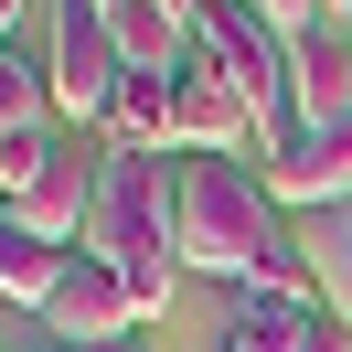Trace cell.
I'll return each mask as SVG.
<instances>
[{
  "mask_svg": "<svg viewBox=\"0 0 352 352\" xmlns=\"http://www.w3.org/2000/svg\"><path fill=\"white\" fill-rule=\"evenodd\" d=\"M182 160H139V150H107V182H96V224H86V245L129 278V299H139V320L150 309H171V288H182Z\"/></svg>",
  "mask_w": 352,
  "mask_h": 352,
  "instance_id": "obj_1",
  "label": "cell"
},
{
  "mask_svg": "<svg viewBox=\"0 0 352 352\" xmlns=\"http://www.w3.org/2000/svg\"><path fill=\"white\" fill-rule=\"evenodd\" d=\"M182 278H235L267 256V235H278V203H267L256 160H214V150H182Z\"/></svg>",
  "mask_w": 352,
  "mask_h": 352,
  "instance_id": "obj_2",
  "label": "cell"
},
{
  "mask_svg": "<svg viewBox=\"0 0 352 352\" xmlns=\"http://www.w3.org/2000/svg\"><path fill=\"white\" fill-rule=\"evenodd\" d=\"M43 75H54V129H107V107H118V86H129V54H118V32H107V11L96 0H54V54H43Z\"/></svg>",
  "mask_w": 352,
  "mask_h": 352,
  "instance_id": "obj_3",
  "label": "cell"
},
{
  "mask_svg": "<svg viewBox=\"0 0 352 352\" xmlns=\"http://www.w3.org/2000/svg\"><path fill=\"white\" fill-rule=\"evenodd\" d=\"M192 65H214L267 139H288V43L245 11V0H214V11L192 22Z\"/></svg>",
  "mask_w": 352,
  "mask_h": 352,
  "instance_id": "obj_4",
  "label": "cell"
},
{
  "mask_svg": "<svg viewBox=\"0 0 352 352\" xmlns=\"http://www.w3.org/2000/svg\"><path fill=\"white\" fill-rule=\"evenodd\" d=\"M96 182H107V139L86 150V129H54V150L32 160V182H11V224L75 256L86 224H96Z\"/></svg>",
  "mask_w": 352,
  "mask_h": 352,
  "instance_id": "obj_5",
  "label": "cell"
},
{
  "mask_svg": "<svg viewBox=\"0 0 352 352\" xmlns=\"http://www.w3.org/2000/svg\"><path fill=\"white\" fill-rule=\"evenodd\" d=\"M267 203L278 214H342L352 203V118H331V129H288L278 150H267Z\"/></svg>",
  "mask_w": 352,
  "mask_h": 352,
  "instance_id": "obj_6",
  "label": "cell"
},
{
  "mask_svg": "<svg viewBox=\"0 0 352 352\" xmlns=\"http://www.w3.org/2000/svg\"><path fill=\"white\" fill-rule=\"evenodd\" d=\"M43 331H54V352L118 342V331H139V299H129V278H118L96 245H75V256H65V288L43 299Z\"/></svg>",
  "mask_w": 352,
  "mask_h": 352,
  "instance_id": "obj_7",
  "label": "cell"
},
{
  "mask_svg": "<svg viewBox=\"0 0 352 352\" xmlns=\"http://www.w3.org/2000/svg\"><path fill=\"white\" fill-rule=\"evenodd\" d=\"M352 118V32H299L288 43V129H331Z\"/></svg>",
  "mask_w": 352,
  "mask_h": 352,
  "instance_id": "obj_8",
  "label": "cell"
},
{
  "mask_svg": "<svg viewBox=\"0 0 352 352\" xmlns=\"http://www.w3.org/2000/svg\"><path fill=\"white\" fill-rule=\"evenodd\" d=\"M107 150H139V160H182V107H171V75H139L129 65V86H118V107H107Z\"/></svg>",
  "mask_w": 352,
  "mask_h": 352,
  "instance_id": "obj_9",
  "label": "cell"
},
{
  "mask_svg": "<svg viewBox=\"0 0 352 352\" xmlns=\"http://www.w3.org/2000/svg\"><path fill=\"white\" fill-rule=\"evenodd\" d=\"M299 342H309V309L267 299V288H235V309L214 331V352H299Z\"/></svg>",
  "mask_w": 352,
  "mask_h": 352,
  "instance_id": "obj_10",
  "label": "cell"
},
{
  "mask_svg": "<svg viewBox=\"0 0 352 352\" xmlns=\"http://www.w3.org/2000/svg\"><path fill=\"white\" fill-rule=\"evenodd\" d=\"M54 288H65V245L22 235V224L0 214V299H11V309H43Z\"/></svg>",
  "mask_w": 352,
  "mask_h": 352,
  "instance_id": "obj_11",
  "label": "cell"
},
{
  "mask_svg": "<svg viewBox=\"0 0 352 352\" xmlns=\"http://www.w3.org/2000/svg\"><path fill=\"white\" fill-rule=\"evenodd\" d=\"M245 288H267V299H288V309H320V256H309V235H267V256L245 267Z\"/></svg>",
  "mask_w": 352,
  "mask_h": 352,
  "instance_id": "obj_12",
  "label": "cell"
},
{
  "mask_svg": "<svg viewBox=\"0 0 352 352\" xmlns=\"http://www.w3.org/2000/svg\"><path fill=\"white\" fill-rule=\"evenodd\" d=\"M22 129H54V75L22 43H0V139H22Z\"/></svg>",
  "mask_w": 352,
  "mask_h": 352,
  "instance_id": "obj_13",
  "label": "cell"
},
{
  "mask_svg": "<svg viewBox=\"0 0 352 352\" xmlns=\"http://www.w3.org/2000/svg\"><path fill=\"white\" fill-rule=\"evenodd\" d=\"M309 256H320V309H342V320H352V203H342V214H320Z\"/></svg>",
  "mask_w": 352,
  "mask_h": 352,
  "instance_id": "obj_14",
  "label": "cell"
},
{
  "mask_svg": "<svg viewBox=\"0 0 352 352\" xmlns=\"http://www.w3.org/2000/svg\"><path fill=\"white\" fill-rule=\"evenodd\" d=\"M245 11H256L278 43H299V32H320V22H331V0H245Z\"/></svg>",
  "mask_w": 352,
  "mask_h": 352,
  "instance_id": "obj_15",
  "label": "cell"
},
{
  "mask_svg": "<svg viewBox=\"0 0 352 352\" xmlns=\"http://www.w3.org/2000/svg\"><path fill=\"white\" fill-rule=\"evenodd\" d=\"M299 352H352V320H342V309H309V342Z\"/></svg>",
  "mask_w": 352,
  "mask_h": 352,
  "instance_id": "obj_16",
  "label": "cell"
},
{
  "mask_svg": "<svg viewBox=\"0 0 352 352\" xmlns=\"http://www.w3.org/2000/svg\"><path fill=\"white\" fill-rule=\"evenodd\" d=\"M160 11H171V22H182V32H192V22H203V11H214V0H160Z\"/></svg>",
  "mask_w": 352,
  "mask_h": 352,
  "instance_id": "obj_17",
  "label": "cell"
},
{
  "mask_svg": "<svg viewBox=\"0 0 352 352\" xmlns=\"http://www.w3.org/2000/svg\"><path fill=\"white\" fill-rule=\"evenodd\" d=\"M86 352H150V342H139V331H118V342H86Z\"/></svg>",
  "mask_w": 352,
  "mask_h": 352,
  "instance_id": "obj_18",
  "label": "cell"
},
{
  "mask_svg": "<svg viewBox=\"0 0 352 352\" xmlns=\"http://www.w3.org/2000/svg\"><path fill=\"white\" fill-rule=\"evenodd\" d=\"M11 22H22V0H0V43H11Z\"/></svg>",
  "mask_w": 352,
  "mask_h": 352,
  "instance_id": "obj_19",
  "label": "cell"
},
{
  "mask_svg": "<svg viewBox=\"0 0 352 352\" xmlns=\"http://www.w3.org/2000/svg\"><path fill=\"white\" fill-rule=\"evenodd\" d=\"M96 11H129V0H96Z\"/></svg>",
  "mask_w": 352,
  "mask_h": 352,
  "instance_id": "obj_20",
  "label": "cell"
},
{
  "mask_svg": "<svg viewBox=\"0 0 352 352\" xmlns=\"http://www.w3.org/2000/svg\"><path fill=\"white\" fill-rule=\"evenodd\" d=\"M331 11H352V0H331Z\"/></svg>",
  "mask_w": 352,
  "mask_h": 352,
  "instance_id": "obj_21",
  "label": "cell"
}]
</instances>
